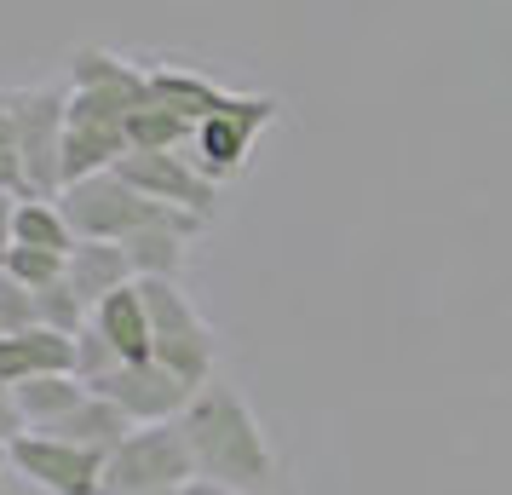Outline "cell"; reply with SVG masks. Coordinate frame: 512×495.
I'll use <instances>...</instances> for the list:
<instances>
[{
  "label": "cell",
  "instance_id": "cell-1",
  "mask_svg": "<svg viewBox=\"0 0 512 495\" xmlns=\"http://www.w3.org/2000/svg\"><path fill=\"white\" fill-rule=\"evenodd\" d=\"M190 438V455H196V472L202 478H219L231 484L236 495H265L271 490V472H277V455L259 432L254 409L242 392H231L225 380H208L196 386L190 409L179 415Z\"/></svg>",
  "mask_w": 512,
  "mask_h": 495
},
{
  "label": "cell",
  "instance_id": "cell-25",
  "mask_svg": "<svg viewBox=\"0 0 512 495\" xmlns=\"http://www.w3.org/2000/svg\"><path fill=\"white\" fill-rule=\"evenodd\" d=\"M0 190L24 196V156H18V133H12V116H6V98H0Z\"/></svg>",
  "mask_w": 512,
  "mask_h": 495
},
{
  "label": "cell",
  "instance_id": "cell-7",
  "mask_svg": "<svg viewBox=\"0 0 512 495\" xmlns=\"http://www.w3.org/2000/svg\"><path fill=\"white\" fill-rule=\"evenodd\" d=\"M277 121V98H259V93H236L231 110H219V116L196 121V133H190V162L208 173L213 185H231L236 173L248 167L254 156V139Z\"/></svg>",
  "mask_w": 512,
  "mask_h": 495
},
{
  "label": "cell",
  "instance_id": "cell-29",
  "mask_svg": "<svg viewBox=\"0 0 512 495\" xmlns=\"http://www.w3.org/2000/svg\"><path fill=\"white\" fill-rule=\"evenodd\" d=\"M0 461H6V449H0Z\"/></svg>",
  "mask_w": 512,
  "mask_h": 495
},
{
  "label": "cell",
  "instance_id": "cell-28",
  "mask_svg": "<svg viewBox=\"0 0 512 495\" xmlns=\"http://www.w3.org/2000/svg\"><path fill=\"white\" fill-rule=\"evenodd\" d=\"M173 495H236V490L231 484H219V478H202V472H196V478H185Z\"/></svg>",
  "mask_w": 512,
  "mask_h": 495
},
{
  "label": "cell",
  "instance_id": "cell-20",
  "mask_svg": "<svg viewBox=\"0 0 512 495\" xmlns=\"http://www.w3.org/2000/svg\"><path fill=\"white\" fill-rule=\"evenodd\" d=\"M190 133H196V127H190L179 110L156 104V98L139 104V110L127 116V150H185Z\"/></svg>",
  "mask_w": 512,
  "mask_h": 495
},
{
  "label": "cell",
  "instance_id": "cell-6",
  "mask_svg": "<svg viewBox=\"0 0 512 495\" xmlns=\"http://www.w3.org/2000/svg\"><path fill=\"white\" fill-rule=\"evenodd\" d=\"M127 116L133 104L110 93H81L70 87V116H64V185L104 173L127 156Z\"/></svg>",
  "mask_w": 512,
  "mask_h": 495
},
{
  "label": "cell",
  "instance_id": "cell-3",
  "mask_svg": "<svg viewBox=\"0 0 512 495\" xmlns=\"http://www.w3.org/2000/svg\"><path fill=\"white\" fill-rule=\"evenodd\" d=\"M58 208H64V219H70V231L81 242H127L144 225H162L173 213H185V208H167V202L139 196L116 167L87 173V179H70V185L58 190Z\"/></svg>",
  "mask_w": 512,
  "mask_h": 495
},
{
  "label": "cell",
  "instance_id": "cell-16",
  "mask_svg": "<svg viewBox=\"0 0 512 495\" xmlns=\"http://www.w3.org/2000/svg\"><path fill=\"white\" fill-rule=\"evenodd\" d=\"M70 81L81 87V93L127 98L133 110L150 104V70H139V64H127V58H116V52H104V47H81L75 52L70 58Z\"/></svg>",
  "mask_w": 512,
  "mask_h": 495
},
{
  "label": "cell",
  "instance_id": "cell-13",
  "mask_svg": "<svg viewBox=\"0 0 512 495\" xmlns=\"http://www.w3.org/2000/svg\"><path fill=\"white\" fill-rule=\"evenodd\" d=\"M202 213H173L162 225H144L133 231L121 248H127V260H133V277H179V265H185V248L190 236H202Z\"/></svg>",
  "mask_w": 512,
  "mask_h": 495
},
{
  "label": "cell",
  "instance_id": "cell-26",
  "mask_svg": "<svg viewBox=\"0 0 512 495\" xmlns=\"http://www.w3.org/2000/svg\"><path fill=\"white\" fill-rule=\"evenodd\" d=\"M12 208H18V196L0 190V271H6V254H12Z\"/></svg>",
  "mask_w": 512,
  "mask_h": 495
},
{
  "label": "cell",
  "instance_id": "cell-5",
  "mask_svg": "<svg viewBox=\"0 0 512 495\" xmlns=\"http://www.w3.org/2000/svg\"><path fill=\"white\" fill-rule=\"evenodd\" d=\"M6 116L18 133V156H24V185L35 196H58L64 190V116H70V93L58 87H12Z\"/></svg>",
  "mask_w": 512,
  "mask_h": 495
},
{
  "label": "cell",
  "instance_id": "cell-14",
  "mask_svg": "<svg viewBox=\"0 0 512 495\" xmlns=\"http://www.w3.org/2000/svg\"><path fill=\"white\" fill-rule=\"evenodd\" d=\"M110 346H116L121 363H133V357H150V311H144V294H139V277L127 288H116L110 300H98L93 317H87Z\"/></svg>",
  "mask_w": 512,
  "mask_h": 495
},
{
  "label": "cell",
  "instance_id": "cell-10",
  "mask_svg": "<svg viewBox=\"0 0 512 495\" xmlns=\"http://www.w3.org/2000/svg\"><path fill=\"white\" fill-rule=\"evenodd\" d=\"M116 173L139 190V196H150V202L202 213V219L219 213V185L190 162V150H127L116 162Z\"/></svg>",
  "mask_w": 512,
  "mask_h": 495
},
{
  "label": "cell",
  "instance_id": "cell-11",
  "mask_svg": "<svg viewBox=\"0 0 512 495\" xmlns=\"http://www.w3.org/2000/svg\"><path fill=\"white\" fill-rule=\"evenodd\" d=\"M35 375H75V334L35 323V329H18L0 340V386L12 392L18 380H35Z\"/></svg>",
  "mask_w": 512,
  "mask_h": 495
},
{
  "label": "cell",
  "instance_id": "cell-2",
  "mask_svg": "<svg viewBox=\"0 0 512 495\" xmlns=\"http://www.w3.org/2000/svg\"><path fill=\"white\" fill-rule=\"evenodd\" d=\"M139 294L150 311V357L185 375L190 386H208L219 357V334L208 329V317L190 306V294L173 277H139Z\"/></svg>",
  "mask_w": 512,
  "mask_h": 495
},
{
  "label": "cell",
  "instance_id": "cell-19",
  "mask_svg": "<svg viewBox=\"0 0 512 495\" xmlns=\"http://www.w3.org/2000/svg\"><path fill=\"white\" fill-rule=\"evenodd\" d=\"M6 398L24 415V426H52L58 415H70L75 403L87 398V380L81 375H35V380H18Z\"/></svg>",
  "mask_w": 512,
  "mask_h": 495
},
{
  "label": "cell",
  "instance_id": "cell-30",
  "mask_svg": "<svg viewBox=\"0 0 512 495\" xmlns=\"http://www.w3.org/2000/svg\"><path fill=\"white\" fill-rule=\"evenodd\" d=\"M0 392H6V386H0Z\"/></svg>",
  "mask_w": 512,
  "mask_h": 495
},
{
  "label": "cell",
  "instance_id": "cell-31",
  "mask_svg": "<svg viewBox=\"0 0 512 495\" xmlns=\"http://www.w3.org/2000/svg\"><path fill=\"white\" fill-rule=\"evenodd\" d=\"M167 495H173V490H167Z\"/></svg>",
  "mask_w": 512,
  "mask_h": 495
},
{
  "label": "cell",
  "instance_id": "cell-4",
  "mask_svg": "<svg viewBox=\"0 0 512 495\" xmlns=\"http://www.w3.org/2000/svg\"><path fill=\"white\" fill-rule=\"evenodd\" d=\"M185 478H196V455L179 421L133 426L110 455H104V490L98 495H167Z\"/></svg>",
  "mask_w": 512,
  "mask_h": 495
},
{
  "label": "cell",
  "instance_id": "cell-12",
  "mask_svg": "<svg viewBox=\"0 0 512 495\" xmlns=\"http://www.w3.org/2000/svg\"><path fill=\"white\" fill-rule=\"evenodd\" d=\"M64 283L75 288V300H81L87 317H93L98 300H110L116 288L133 283V260H127L121 242H75L70 260H64Z\"/></svg>",
  "mask_w": 512,
  "mask_h": 495
},
{
  "label": "cell",
  "instance_id": "cell-9",
  "mask_svg": "<svg viewBox=\"0 0 512 495\" xmlns=\"http://www.w3.org/2000/svg\"><path fill=\"white\" fill-rule=\"evenodd\" d=\"M6 461L47 495H98L104 490V455H93V449H81V444H64L52 432H35V426H24L6 444Z\"/></svg>",
  "mask_w": 512,
  "mask_h": 495
},
{
  "label": "cell",
  "instance_id": "cell-24",
  "mask_svg": "<svg viewBox=\"0 0 512 495\" xmlns=\"http://www.w3.org/2000/svg\"><path fill=\"white\" fill-rule=\"evenodd\" d=\"M35 323H41V317H35V294L0 271V340L18 334V329H35Z\"/></svg>",
  "mask_w": 512,
  "mask_h": 495
},
{
  "label": "cell",
  "instance_id": "cell-17",
  "mask_svg": "<svg viewBox=\"0 0 512 495\" xmlns=\"http://www.w3.org/2000/svg\"><path fill=\"white\" fill-rule=\"evenodd\" d=\"M75 242H81V236L70 231V219H64V208H58V196H35V190L18 196V208H12V248H41V254L70 260Z\"/></svg>",
  "mask_w": 512,
  "mask_h": 495
},
{
  "label": "cell",
  "instance_id": "cell-8",
  "mask_svg": "<svg viewBox=\"0 0 512 495\" xmlns=\"http://www.w3.org/2000/svg\"><path fill=\"white\" fill-rule=\"evenodd\" d=\"M87 392L110 398L133 426L179 421V415L190 409V398H196V386H190L185 375H173L167 363H156V357H133V363H116V369H110V375H98Z\"/></svg>",
  "mask_w": 512,
  "mask_h": 495
},
{
  "label": "cell",
  "instance_id": "cell-18",
  "mask_svg": "<svg viewBox=\"0 0 512 495\" xmlns=\"http://www.w3.org/2000/svg\"><path fill=\"white\" fill-rule=\"evenodd\" d=\"M150 98H156V104H167V110H179V116L196 127V121L231 110L236 93L213 87L208 75H196V70H150Z\"/></svg>",
  "mask_w": 512,
  "mask_h": 495
},
{
  "label": "cell",
  "instance_id": "cell-15",
  "mask_svg": "<svg viewBox=\"0 0 512 495\" xmlns=\"http://www.w3.org/2000/svg\"><path fill=\"white\" fill-rule=\"evenodd\" d=\"M35 432H52V438H64V444H81L93 449V455H110V449L133 432V421L121 415L110 398H98V392H87V398L75 403L70 415H58L52 426H35Z\"/></svg>",
  "mask_w": 512,
  "mask_h": 495
},
{
  "label": "cell",
  "instance_id": "cell-21",
  "mask_svg": "<svg viewBox=\"0 0 512 495\" xmlns=\"http://www.w3.org/2000/svg\"><path fill=\"white\" fill-rule=\"evenodd\" d=\"M35 317L47 323V329H58V334H81L87 329V306L75 300V288L58 277V283H47V288H35Z\"/></svg>",
  "mask_w": 512,
  "mask_h": 495
},
{
  "label": "cell",
  "instance_id": "cell-27",
  "mask_svg": "<svg viewBox=\"0 0 512 495\" xmlns=\"http://www.w3.org/2000/svg\"><path fill=\"white\" fill-rule=\"evenodd\" d=\"M18 432H24V415H18V409H12V398H6V392H0V449L12 444V438H18Z\"/></svg>",
  "mask_w": 512,
  "mask_h": 495
},
{
  "label": "cell",
  "instance_id": "cell-23",
  "mask_svg": "<svg viewBox=\"0 0 512 495\" xmlns=\"http://www.w3.org/2000/svg\"><path fill=\"white\" fill-rule=\"evenodd\" d=\"M116 363H121V357H116V346H110V340H104V334H98L93 323H87V329L75 334V375L87 380V386H93L98 375H110Z\"/></svg>",
  "mask_w": 512,
  "mask_h": 495
},
{
  "label": "cell",
  "instance_id": "cell-22",
  "mask_svg": "<svg viewBox=\"0 0 512 495\" xmlns=\"http://www.w3.org/2000/svg\"><path fill=\"white\" fill-rule=\"evenodd\" d=\"M6 277L35 294V288H47V283L64 277V260H58V254H41V248H12V254H6Z\"/></svg>",
  "mask_w": 512,
  "mask_h": 495
}]
</instances>
